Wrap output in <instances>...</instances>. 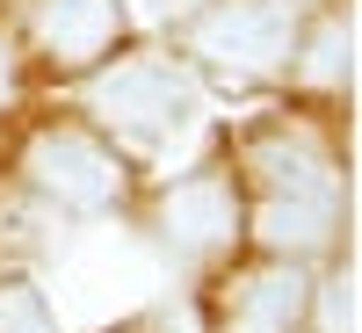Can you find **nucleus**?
<instances>
[{
    "mask_svg": "<svg viewBox=\"0 0 362 333\" xmlns=\"http://www.w3.org/2000/svg\"><path fill=\"white\" fill-rule=\"evenodd\" d=\"M29 181H37L44 196L73 203V210H109L116 196H124V167H116V153L80 131V124H58V131H37L29 138Z\"/></svg>",
    "mask_w": 362,
    "mask_h": 333,
    "instance_id": "obj_3",
    "label": "nucleus"
},
{
    "mask_svg": "<svg viewBox=\"0 0 362 333\" xmlns=\"http://www.w3.org/2000/svg\"><path fill=\"white\" fill-rule=\"evenodd\" d=\"M254 232L268 239L276 254H312L334 239V196H268Z\"/></svg>",
    "mask_w": 362,
    "mask_h": 333,
    "instance_id": "obj_8",
    "label": "nucleus"
},
{
    "mask_svg": "<svg viewBox=\"0 0 362 333\" xmlns=\"http://www.w3.org/2000/svg\"><path fill=\"white\" fill-rule=\"evenodd\" d=\"M254 174H268V196H334V160L297 131V138H261Z\"/></svg>",
    "mask_w": 362,
    "mask_h": 333,
    "instance_id": "obj_7",
    "label": "nucleus"
},
{
    "mask_svg": "<svg viewBox=\"0 0 362 333\" xmlns=\"http://www.w3.org/2000/svg\"><path fill=\"white\" fill-rule=\"evenodd\" d=\"M8 95H15V51L0 44V102H8Z\"/></svg>",
    "mask_w": 362,
    "mask_h": 333,
    "instance_id": "obj_12",
    "label": "nucleus"
},
{
    "mask_svg": "<svg viewBox=\"0 0 362 333\" xmlns=\"http://www.w3.org/2000/svg\"><path fill=\"white\" fill-rule=\"evenodd\" d=\"M87 102H95L102 124L131 131V138H167L196 116V80L174 58H124L87 87Z\"/></svg>",
    "mask_w": 362,
    "mask_h": 333,
    "instance_id": "obj_1",
    "label": "nucleus"
},
{
    "mask_svg": "<svg viewBox=\"0 0 362 333\" xmlns=\"http://www.w3.org/2000/svg\"><path fill=\"white\" fill-rule=\"evenodd\" d=\"M160 232L174 239L181 254H210L239 232V196L225 174H189L160 196Z\"/></svg>",
    "mask_w": 362,
    "mask_h": 333,
    "instance_id": "obj_4",
    "label": "nucleus"
},
{
    "mask_svg": "<svg viewBox=\"0 0 362 333\" xmlns=\"http://www.w3.org/2000/svg\"><path fill=\"white\" fill-rule=\"evenodd\" d=\"M0 333H51V312L29 283H0Z\"/></svg>",
    "mask_w": 362,
    "mask_h": 333,
    "instance_id": "obj_10",
    "label": "nucleus"
},
{
    "mask_svg": "<svg viewBox=\"0 0 362 333\" xmlns=\"http://www.w3.org/2000/svg\"><path fill=\"white\" fill-rule=\"evenodd\" d=\"M305 297H312V283L297 276V268H261V276H247L232 290L225 333H290L297 312H305Z\"/></svg>",
    "mask_w": 362,
    "mask_h": 333,
    "instance_id": "obj_6",
    "label": "nucleus"
},
{
    "mask_svg": "<svg viewBox=\"0 0 362 333\" xmlns=\"http://www.w3.org/2000/svg\"><path fill=\"white\" fill-rule=\"evenodd\" d=\"M297 73H305L312 87H341V80H348V15H326L312 37H305Z\"/></svg>",
    "mask_w": 362,
    "mask_h": 333,
    "instance_id": "obj_9",
    "label": "nucleus"
},
{
    "mask_svg": "<svg viewBox=\"0 0 362 333\" xmlns=\"http://www.w3.org/2000/svg\"><path fill=\"white\" fill-rule=\"evenodd\" d=\"M196 8V0H138V15L145 22H167V15H189Z\"/></svg>",
    "mask_w": 362,
    "mask_h": 333,
    "instance_id": "obj_11",
    "label": "nucleus"
},
{
    "mask_svg": "<svg viewBox=\"0 0 362 333\" xmlns=\"http://www.w3.org/2000/svg\"><path fill=\"white\" fill-rule=\"evenodd\" d=\"M124 29V8L116 0H37V44L58 66H87L102 58Z\"/></svg>",
    "mask_w": 362,
    "mask_h": 333,
    "instance_id": "obj_5",
    "label": "nucleus"
},
{
    "mask_svg": "<svg viewBox=\"0 0 362 333\" xmlns=\"http://www.w3.org/2000/svg\"><path fill=\"white\" fill-rule=\"evenodd\" d=\"M196 58L225 66L239 80L290 66V0H218L196 22Z\"/></svg>",
    "mask_w": 362,
    "mask_h": 333,
    "instance_id": "obj_2",
    "label": "nucleus"
}]
</instances>
